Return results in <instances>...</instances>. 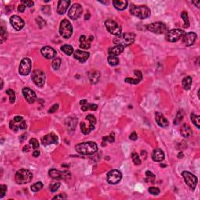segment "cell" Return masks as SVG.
<instances>
[{
	"instance_id": "obj_43",
	"label": "cell",
	"mask_w": 200,
	"mask_h": 200,
	"mask_svg": "<svg viewBox=\"0 0 200 200\" xmlns=\"http://www.w3.org/2000/svg\"><path fill=\"white\" fill-rule=\"evenodd\" d=\"M115 141V134L114 132H112L109 136L103 137V144H105V142H113Z\"/></svg>"
},
{
	"instance_id": "obj_46",
	"label": "cell",
	"mask_w": 200,
	"mask_h": 200,
	"mask_svg": "<svg viewBox=\"0 0 200 200\" xmlns=\"http://www.w3.org/2000/svg\"><path fill=\"white\" fill-rule=\"evenodd\" d=\"M29 144H30V145H31V147L34 149H35V150L38 149L39 143L38 142V140L35 139V138H31V139H30Z\"/></svg>"
},
{
	"instance_id": "obj_22",
	"label": "cell",
	"mask_w": 200,
	"mask_h": 200,
	"mask_svg": "<svg viewBox=\"0 0 200 200\" xmlns=\"http://www.w3.org/2000/svg\"><path fill=\"white\" fill-rule=\"evenodd\" d=\"M89 56H90V53L82 50H76L74 53V57L81 63H85L89 58Z\"/></svg>"
},
{
	"instance_id": "obj_45",
	"label": "cell",
	"mask_w": 200,
	"mask_h": 200,
	"mask_svg": "<svg viewBox=\"0 0 200 200\" xmlns=\"http://www.w3.org/2000/svg\"><path fill=\"white\" fill-rule=\"evenodd\" d=\"M6 94L9 96V102H10V103H14L15 99H16L14 91L12 90V89H8V90H6Z\"/></svg>"
},
{
	"instance_id": "obj_2",
	"label": "cell",
	"mask_w": 200,
	"mask_h": 200,
	"mask_svg": "<svg viewBox=\"0 0 200 200\" xmlns=\"http://www.w3.org/2000/svg\"><path fill=\"white\" fill-rule=\"evenodd\" d=\"M130 13L140 19H146L150 16L151 10L146 5H135L132 4L130 7Z\"/></svg>"
},
{
	"instance_id": "obj_31",
	"label": "cell",
	"mask_w": 200,
	"mask_h": 200,
	"mask_svg": "<svg viewBox=\"0 0 200 200\" xmlns=\"http://www.w3.org/2000/svg\"><path fill=\"white\" fill-rule=\"evenodd\" d=\"M89 78L92 84H96L100 78V72L99 71H91L89 74Z\"/></svg>"
},
{
	"instance_id": "obj_51",
	"label": "cell",
	"mask_w": 200,
	"mask_h": 200,
	"mask_svg": "<svg viewBox=\"0 0 200 200\" xmlns=\"http://www.w3.org/2000/svg\"><path fill=\"white\" fill-rule=\"evenodd\" d=\"M22 4L25 5L26 6H28V7H32L34 5V2L33 1H25V0H22L21 1Z\"/></svg>"
},
{
	"instance_id": "obj_29",
	"label": "cell",
	"mask_w": 200,
	"mask_h": 200,
	"mask_svg": "<svg viewBox=\"0 0 200 200\" xmlns=\"http://www.w3.org/2000/svg\"><path fill=\"white\" fill-rule=\"evenodd\" d=\"M181 134L184 138H189L192 135V130L188 124H183L181 128Z\"/></svg>"
},
{
	"instance_id": "obj_11",
	"label": "cell",
	"mask_w": 200,
	"mask_h": 200,
	"mask_svg": "<svg viewBox=\"0 0 200 200\" xmlns=\"http://www.w3.org/2000/svg\"><path fill=\"white\" fill-rule=\"evenodd\" d=\"M181 175L184 177V181L187 184V185L191 190H195V188H196L197 183H198V178L194 174H192L188 171H183L181 173Z\"/></svg>"
},
{
	"instance_id": "obj_19",
	"label": "cell",
	"mask_w": 200,
	"mask_h": 200,
	"mask_svg": "<svg viewBox=\"0 0 200 200\" xmlns=\"http://www.w3.org/2000/svg\"><path fill=\"white\" fill-rule=\"evenodd\" d=\"M58 142V137L54 133H50L48 135H45L42 138V143L44 145H51V144H56Z\"/></svg>"
},
{
	"instance_id": "obj_18",
	"label": "cell",
	"mask_w": 200,
	"mask_h": 200,
	"mask_svg": "<svg viewBox=\"0 0 200 200\" xmlns=\"http://www.w3.org/2000/svg\"><path fill=\"white\" fill-rule=\"evenodd\" d=\"M9 21H10L13 27L16 31H20L24 27V21L23 20V19L16 15H13L11 16Z\"/></svg>"
},
{
	"instance_id": "obj_50",
	"label": "cell",
	"mask_w": 200,
	"mask_h": 200,
	"mask_svg": "<svg viewBox=\"0 0 200 200\" xmlns=\"http://www.w3.org/2000/svg\"><path fill=\"white\" fill-rule=\"evenodd\" d=\"M149 191L150 194H152V195H158V194H159V189L158 188H156V187H151V188H149Z\"/></svg>"
},
{
	"instance_id": "obj_47",
	"label": "cell",
	"mask_w": 200,
	"mask_h": 200,
	"mask_svg": "<svg viewBox=\"0 0 200 200\" xmlns=\"http://www.w3.org/2000/svg\"><path fill=\"white\" fill-rule=\"evenodd\" d=\"M6 191H7V187L5 184H1L0 185V198H2V197L5 195V194L6 193Z\"/></svg>"
},
{
	"instance_id": "obj_26",
	"label": "cell",
	"mask_w": 200,
	"mask_h": 200,
	"mask_svg": "<svg viewBox=\"0 0 200 200\" xmlns=\"http://www.w3.org/2000/svg\"><path fill=\"white\" fill-rule=\"evenodd\" d=\"M152 159L156 162H161L164 159V152L160 149H156L152 152Z\"/></svg>"
},
{
	"instance_id": "obj_30",
	"label": "cell",
	"mask_w": 200,
	"mask_h": 200,
	"mask_svg": "<svg viewBox=\"0 0 200 200\" xmlns=\"http://www.w3.org/2000/svg\"><path fill=\"white\" fill-rule=\"evenodd\" d=\"M128 1H121V0H115L113 1V5L118 10H124L128 6Z\"/></svg>"
},
{
	"instance_id": "obj_3",
	"label": "cell",
	"mask_w": 200,
	"mask_h": 200,
	"mask_svg": "<svg viewBox=\"0 0 200 200\" xmlns=\"http://www.w3.org/2000/svg\"><path fill=\"white\" fill-rule=\"evenodd\" d=\"M135 35L133 33H124L121 35L117 36L113 40V43L117 45H121L123 47H128L133 44L135 42Z\"/></svg>"
},
{
	"instance_id": "obj_55",
	"label": "cell",
	"mask_w": 200,
	"mask_h": 200,
	"mask_svg": "<svg viewBox=\"0 0 200 200\" xmlns=\"http://www.w3.org/2000/svg\"><path fill=\"white\" fill-rule=\"evenodd\" d=\"M67 198V195L65 194H59L58 195H56L53 199H65Z\"/></svg>"
},
{
	"instance_id": "obj_5",
	"label": "cell",
	"mask_w": 200,
	"mask_h": 200,
	"mask_svg": "<svg viewBox=\"0 0 200 200\" xmlns=\"http://www.w3.org/2000/svg\"><path fill=\"white\" fill-rule=\"evenodd\" d=\"M32 178H33V174L27 169H20L15 174V180L18 184H20L29 183L31 181Z\"/></svg>"
},
{
	"instance_id": "obj_48",
	"label": "cell",
	"mask_w": 200,
	"mask_h": 200,
	"mask_svg": "<svg viewBox=\"0 0 200 200\" xmlns=\"http://www.w3.org/2000/svg\"><path fill=\"white\" fill-rule=\"evenodd\" d=\"M124 82H127V83L129 84H133V85H137V84L139 83V81L137 79H135V78H125Z\"/></svg>"
},
{
	"instance_id": "obj_34",
	"label": "cell",
	"mask_w": 200,
	"mask_h": 200,
	"mask_svg": "<svg viewBox=\"0 0 200 200\" xmlns=\"http://www.w3.org/2000/svg\"><path fill=\"white\" fill-rule=\"evenodd\" d=\"M181 16L183 19V20H184V25H183V27H184V28H188V27H189L190 24H189V20H188V13L185 12V11H183V12L181 13Z\"/></svg>"
},
{
	"instance_id": "obj_9",
	"label": "cell",
	"mask_w": 200,
	"mask_h": 200,
	"mask_svg": "<svg viewBox=\"0 0 200 200\" xmlns=\"http://www.w3.org/2000/svg\"><path fill=\"white\" fill-rule=\"evenodd\" d=\"M185 34L181 29H172L166 33V39L170 42H176Z\"/></svg>"
},
{
	"instance_id": "obj_7",
	"label": "cell",
	"mask_w": 200,
	"mask_h": 200,
	"mask_svg": "<svg viewBox=\"0 0 200 200\" xmlns=\"http://www.w3.org/2000/svg\"><path fill=\"white\" fill-rule=\"evenodd\" d=\"M9 128L13 131L25 130L27 128L26 122L22 117L16 116L9 122Z\"/></svg>"
},
{
	"instance_id": "obj_32",
	"label": "cell",
	"mask_w": 200,
	"mask_h": 200,
	"mask_svg": "<svg viewBox=\"0 0 200 200\" xmlns=\"http://www.w3.org/2000/svg\"><path fill=\"white\" fill-rule=\"evenodd\" d=\"M191 84H192V79L191 77L187 76L182 80V87L184 90H189L191 89Z\"/></svg>"
},
{
	"instance_id": "obj_12",
	"label": "cell",
	"mask_w": 200,
	"mask_h": 200,
	"mask_svg": "<svg viewBox=\"0 0 200 200\" xmlns=\"http://www.w3.org/2000/svg\"><path fill=\"white\" fill-rule=\"evenodd\" d=\"M31 60L29 58H24L20 64L19 73L22 76H27L31 71Z\"/></svg>"
},
{
	"instance_id": "obj_49",
	"label": "cell",
	"mask_w": 200,
	"mask_h": 200,
	"mask_svg": "<svg viewBox=\"0 0 200 200\" xmlns=\"http://www.w3.org/2000/svg\"><path fill=\"white\" fill-rule=\"evenodd\" d=\"M60 182H55L54 184H52L50 186V190H51L52 192H55L58 190V188H60Z\"/></svg>"
},
{
	"instance_id": "obj_28",
	"label": "cell",
	"mask_w": 200,
	"mask_h": 200,
	"mask_svg": "<svg viewBox=\"0 0 200 200\" xmlns=\"http://www.w3.org/2000/svg\"><path fill=\"white\" fill-rule=\"evenodd\" d=\"M124 47H123V46L115 45L113 46V47H112V48L109 49L108 53L109 55L110 56H117L120 55V54L124 51Z\"/></svg>"
},
{
	"instance_id": "obj_27",
	"label": "cell",
	"mask_w": 200,
	"mask_h": 200,
	"mask_svg": "<svg viewBox=\"0 0 200 200\" xmlns=\"http://www.w3.org/2000/svg\"><path fill=\"white\" fill-rule=\"evenodd\" d=\"M78 123V120L75 117H68L66 121V127L70 131H74L76 128V124Z\"/></svg>"
},
{
	"instance_id": "obj_33",
	"label": "cell",
	"mask_w": 200,
	"mask_h": 200,
	"mask_svg": "<svg viewBox=\"0 0 200 200\" xmlns=\"http://www.w3.org/2000/svg\"><path fill=\"white\" fill-rule=\"evenodd\" d=\"M98 108V106L96 104H93V103H85V105L82 106V111H88V110H96Z\"/></svg>"
},
{
	"instance_id": "obj_57",
	"label": "cell",
	"mask_w": 200,
	"mask_h": 200,
	"mask_svg": "<svg viewBox=\"0 0 200 200\" xmlns=\"http://www.w3.org/2000/svg\"><path fill=\"white\" fill-rule=\"evenodd\" d=\"M31 149V147L29 146V145H25L24 147L23 148V151L24 152H28L29 150Z\"/></svg>"
},
{
	"instance_id": "obj_61",
	"label": "cell",
	"mask_w": 200,
	"mask_h": 200,
	"mask_svg": "<svg viewBox=\"0 0 200 200\" xmlns=\"http://www.w3.org/2000/svg\"><path fill=\"white\" fill-rule=\"evenodd\" d=\"M182 157H183V153L182 152H180V153L178 154V158L179 159H181V158H182Z\"/></svg>"
},
{
	"instance_id": "obj_13",
	"label": "cell",
	"mask_w": 200,
	"mask_h": 200,
	"mask_svg": "<svg viewBox=\"0 0 200 200\" xmlns=\"http://www.w3.org/2000/svg\"><path fill=\"white\" fill-rule=\"evenodd\" d=\"M31 78L34 83L37 86L42 88L44 86L45 82V75L43 71L40 70H35L33 71L31 75Z\"/></svg>"
},
{
	"instance_id": "obj_38",
	"label": "cell",
	"mask_w": 200,
	"mask_h": 200,
	"mask_svg": "<svg viewBox=\"0 0 200 200\" xmlns=\"http://www.w3.org/2000/svg\"><path fill=\"white\" fill-rule=\"evenodd\" d=\"M108 63L111 66H117L119 64V58L115 56H108Z\"/></svg>"
},
{
	"instance_id": "obj_56",
	"label": "cell",
	"mask_w": 200,
	"mask_h": 200,
	"mask_svg": "<svg viewBox=\"0 0 200 200\" xmlns=\"http://www.w3.org/2000/svg\"><path fill=\"white\" fill-rule=\"evenodd\" d=\"M25 9H26V5H24V4H20V5H19V6H18V8H17L18 11L20 13L24 12Z\"/></svg>"
},
{
	"instance_id": "obj_60",
	"label": "cell",
	"mask_w": 200,
	"mask_h": 200,
	"mask_svg": "<svg viewBox=\"0 0 200 200\" xmlns=\"http://www.w3.org/2000/svg\"><path fill=\"white\" fill-rule=\"evenodd\" d=\"M88 102H87V100H86V99H83V100H82V101L80 102V104L82 105V106H83V105H85V103H87Z\"/></svg>"
},
{
	"instance_id": "obj_4",
	"label": "cell",
	"mask_w": 200,
	"mask_h": 200,
	"mask_svg": "<svg viewBox=\"0 0 200 200\" xmlns=\"http://www.w3.org/2000/svg\"><path fill=\"white\" fill-rule=\"evenodd\" d=\"M96 124V118L94 115L89 114L86 116L85 121L81 123V130L84 135H89L92 131L95 128V125Z\"/></svg>"
},
{
	"instance_id": "obj_15",
	"label": "cell",
	"mask_w": 200,
	"mask_h": 200,
	"mask_svg": "<svg viewBox=\"0 0 200 200\" xmlns=\"http://www.w3.org/2000/svg\"><path fill=\"white\" fill-rule=\"evenodd\" d=\"M83 12L82 6L80 4L75 3L71 7L68 12V16L72 20H77L79 18Z\"/></svg>"
},
{
	"instance_id": "obj_21",
	"label": "cell",
	"mask_w": 200,
	"mask_h": 200,
	"mask_svg": "<svg viewBox=\"0 0 200 200\" xmlns=\"http://www.w3.org/2000/svg\"><path fill=\"white\" fill-rule=\"evenodd\" d=\"M41 53L42 54L43 56L46 59H53L55 58L56 56V51L52 47L49 46H45L42 48Z\"/></svg>"
},
{
	"instance_id": "obj_24",
	"label": "cell",
	"mask_w": 200,
	"mask_h": 200,
	"mask_svg": "<svg viewBox=\"0 0 200 200\" xmlns=\"http://www.w3.org/2000/svg\"><path fill=\"white\" fill-rule=\"evenodd\" d=\"M156 121L158 125L161 128H166L169 126V121L166 120V117L161 113L157 112L156 113Z\"/></svg>"
},
{
	"instance_id": "obj_58",
	"label": "cell",
	"mask_w": 200,
	"mask_h": 200,
	"mask_svg": "<svg viewBox=\"0 0 200 200\" xmlns=\"http://www.w3.org/2000/svg\"><path fill=\"white\" fill-rule=\"evenodd\" d=\"M39 155H40V152H39L38 150H35L33 152V156H35V157H38Z\"/></svg>"
},
{
	"instance_id": "obj_62",
	"label": "cell",
	"mask_w": 200,
	"mask_h": 200,
	"mask_svg": "<svg viewBox=\"0 0 200 200\" xmlns=\"http://www.w3.org/2000/svg\"><path fill=\"white\" fill-rule=\"evenodd\" d=\"M89 17H90V14H89V15H88V14L85 15V20H89Z\"/></svg>"
},
{
	"instance_id": "obj_16",
	"label": "cell",
	"mask_w": 200,
	"mask_h": 200,
	"mask_svg": "<svg viewBox=\"0 0 200 200\" xmlns=\"http://www.w3.org/2000/svg\"><path fill=\"white\" fill-rule=\"evenodd\" d=\"M49 174L53 179H67L71 177V173L68 170L60 171L56 169H51L49 171Z\"/></svg>"
},
{
	"instance_id": "obj_44",
	"label": "cell",
	"mask_w": 200,
	"mask_h": 200,
	"mask_svg": "<svg viewBox=\"0 0 200 200\" xmlns=\"http://www.w3.org/2000/svg\"><path fill=\"white\" fill-rule=\"evenodd\" d=\"M131 159H132L133 163H135V165L141 164V159H140L139 156H138L137 152H133L131 154Z\"/></svg>"
},
{
	"instance_id": "obj_20",
	"label": "cell",
	"mask_w": 200,
	"mask_h": 200,
	"mask_svg": "<svg viewBox=\"0 0 200 200\" xmlns=\"http://www.w3.org/2000/svg\"><path fill=\"white\" fill-rule=\"evenodd\" d=\"M197 38V35L194 32H189L188 34H184L182 37L183 42L186 46H191L195 43Z\"/></svg>"
},
{
	"instance_id": "obj_6",
	"label": "cell",
	"mask_w": 200,
	"mask_h": 200,
	"mask_svg": "<svg viewBox=\"0 0 200 200\" xmlns=\"http://www.w3.org/2000/svg\"><path fill=\"white\" fill-rule=\"evenodd\" d=\"M60 34L64 38H69L73 34V27L71 22L67 19L63 20L60 26Z\"/></svg>"
},
{
	"instance_id": "obj_41",
	"label": "cell",
	"mask_w": 200,
	"mask_h": 200,
	"mask_svg": "<svg viewBox=\"0 0 200 200\" xmlns=\"http://www.w3.org/2000/svg\"><path fill=\"white\" fill-rule=\"evenodd\" d=\"M43 188V184L40 181L37 183H35L34 184H32L31 187V189L32 191H34V192H37V191H40L42 188Z\"/></svg>"
},
{
	"instance_id": "obj_39",
	"label": "cell",
	"mask_w": 200,
	"mask_h": 200,
	"mask_svg": "<svg viewBox=\"0 0 200 200\" xmlns=\"http://www.w3.org/2000/svg\"><path fill=\"white\" fill-rule=\"evenodd\" d=\"M7 31L5 30V28L3 26L1 27V36H0V40H1V43H4L5 41H6V39H7Z\"/></svg>"
},
{
	"instance_id": "obj_8",
	"label": "cell",
	"mask_w": 200,
	"mask_h": 200,
	"mask_svg": "<svg viewBox=\"0 0 200 200\" xmlns=\"http://www.w3.org/2000/svg\"><path fill=\"white\" fill-rule=\"evenodd\" d=\"M147 29L155 34H165L168 31L167 26L163 22H154L150 24L147 26Z\"/></svg>"
},
{
	"instance_id": "obj_37",
	"label": "cell",
	"mask_w": 200,
	"mask_h": 200,
	"mask_svg": "<svg viewBox=\"0 0 200 200\" xmlns=\"http://www.w3.org/2000/svg\"><path fill=\"white\" fill-rule=\"evenodd\" d=\"M191 122L195 124V127H196L197 128H200V122H199L200 117L199 116L195 115V114H194V113H192L191 114Z\"/></svg>"
},
{
	"instance_id": "obj_59",
	"label": "cell",
	"mask_w": 200,
	"mask_h": 200,
	"mask_svg": "<svg viewBox=\"0 0 200 200\" xmlns=\"http://www.w3.org/2000/svg\"><path fill=\"white\" fill-rule=\"evenodd\" d=\"M192 3L193 4H195V5H196V6H197V7H199V5H200V1H197V2H196V1H194V2H192Z\"/></svg>"
},
{
	"instance_id": "obj_52",
	"label": "cell",
	"mask_w": 200,
	"mask_h": 200,
	"mask_svg": "<svg viewBox=\"0 0 200 200\" xmlns=\"http://www.w3.org/2000/svg\"><path fill=\"white\" fill-rule=\"evenodd\" d=\"M58 108H59V105L58 104L53 105V106L51 107V109H49V113H55V112L57 110H58Z\"/></svg>"
},
{
	"instance_id": "obj_54",
	"label": "cell",
	"mask_w": 200,
	"mask_h": 200,
	"mask_svg": "<svg viewBox=\"0 0 200 200\" xmlns=\"http://www.w3.org/2000/svg\"><path fill=\"white\" fill-rule=\"evenodd\" d=\"M129 138L130 139L132 140V141H136V140L138 139V135H137L136 132H135V131H133L131 135H130Z\"/></svg>"
},
{
	"instance_id": "obj_1",
	"label": "cell",
	"mask_w": 200,
	"mask_h": 200,
	"mask_svg": "<svg viewBox=\"0 0 200 200\" xmlns=\"http://www.w3.org/2000/svg\"><path fill=\"white\" fill-rule=\"evenodd\" d=\"M75 149L80 154L93 155L98 151V145L96 142H88L79 143L75 146Z\"/></svg>"
},
{
	"instance_id": "obj_40",
	"label": "cell",
	"mask_w": 200,
	"mask_h": 200,
	"mask_svg": "<svg viewBox=\"0 0 200 200\" xmlns=\"http://www.w3.org/2000/svg\"><path fill=\"white\" fill-rule=\"evenodd\" d=\"M61 63H62L61 59L58 58V57H56V58L53 59V62H52V67H53V69L58 70L59 68L60 67Z\"/></svg>"
},
{
	"instance_id": "obj_23",
	"label": "cell",
	"mask_w": 200,
	"mask_h": 200,
	"mask_svg": "<svg viewBox=\"0 0 200 200\" xmlns=\"http://www.w3.org/2000/svg\"><path fill=\"white\" fill-rule=\"evenodd\" d=\"M71 1L69 0H60L58 2V6H57V13L59 14H64L66 11L67 10L69 7Z\"/></svg>"
},
{
	"instance_id": "obj_10",
	"label": "cell",
	"mask_w": 200,
	"mask_h": 200,
	"mask_svg": "<svg viewBox=\"0 0 200 200\" xmlns=\"http://www.w3.org/2000/svg\"><path fill=\"white\" fill-rule=\"evenodd\" d=\"M105 26L106 28L107 29L110 34L113 35L119 36L121 35V27L116 21L112 20H108L105 22Z\"/></svg>"
},
{
	"instance_id": "obj_35",
	"label": "cell",
	"mask_w": 200,
	"mask_h": 200,
	"mask_svg": "<svg viewBox=\"0 0 200 200\" xmlns=\"http://www.w3.org/2000/svg\"><path fill=\"white\" fill-rule=\"evenodd\" d=\"M61 50L65 53L66 55L71 56L72 55L73 53H74V49L71 45H64L61 47Z\"/></svg>"
},
{
	"instance_id": "obj_17",
	"label": "cell",
	"mask_w": 200,
	"mask_h": 200,
	"mask_svg": "<svg viewBox=\"0 0 200 200\" xmlns=\"http://www.w3.org/2000/svg\"><path fill=\"white\" fill-rule=\"evenodd\" d=\"M22 93H23L25 100L28 103L31 104L35 102L36 98H37L35 92L32 89H31L30 88H24L22 90Z\"/></svg>"
},
{
	"instance_id": "obj_53",
	"label": "cell",
	"mask_w": 200,
	"mask_h": 200,
	"mask_svg": "<svg viewBox=\"0 0 200 200\" xmlns=\"http://www.w3.org/2000/svg\"><path fill=\"white\" fill-rule=\"evenodd\" d=\"M36 20H37L38 24V25L40 26V27H42V26H45V22L44 20L42 19V17H40V16H38Z\"/></svg>"
},
{
	"instance_id": "obj_14",
	"label": "cell",
	"mask_w": 200,
	"mask_h": 200,
	"mask_svg": "<svg viewBox=\"0 0 200 200\" xmlns=\"http://www.w3.org/2000/svg\"><path fill=\"white\" fill-rule=\"evenodd\" d=\"M122 178V174L117 170H112L106 175V179L109 184H116L121 181Z\"/></svg>"
},
{
	"instance_id": "obj_36",
	"label": "cell",
	"mask_w": 200,
	"mask_h": 200,
	"mask_svg": "<svg viewBox=\"0 0 200 200\" xmlns=\"http://www.w3.org/2000/svg\"><path fill=\"white\" fill-rule=\"evenodd\" d=\"M145 176H146V177H145V181L146 182H154L155 181L156 176H155V174L152 172L147 170V171L145 172Z\"/></svg>"
},
{
	"instance_id": "obj_42",
	"label": "cell",
	"mask_w": 200,
	"mask_h": 200,
	"mask_svg": "<svg viewBox=\"0 0 200 200\" xmlns=\"http://www.w3.org/2000/svg\"><path fill=\"white\" fill-rule=\"evenodd\" d=\"M183 117H184V113H183V111L180 110V111H178V113H177V117H176L175 120H174V124H175V125H177V124H180V123L182 121Z\"/></svg>"
},
{
	"instance_id": "obj_25",
	"label": "cell",
	"mask_w": 200,
	"mask_h": 200,
	"mask_svg": "<svg viewBox=\"0 0 200 200\" xmlns=\"http://www.w3.org/2000/svg\"><path fill=\"white\" fill-rule=\"evenodd\" d=\"M93 39L92 36H90V38H87L85 35H81L80 37V47L83 49H89L91 46V41Z\"/></svg>"
}]
</instances>
